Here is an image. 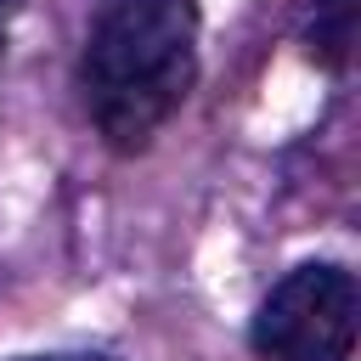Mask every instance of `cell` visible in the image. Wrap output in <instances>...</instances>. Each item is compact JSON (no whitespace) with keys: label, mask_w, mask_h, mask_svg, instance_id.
Wrapping results in <instances>:
<instances>
[{"label":"cell","mask_w":361,"mask_h":361,"mask_svg":"<svg viewBox=\"0 0 361 361\" xmlns=\"http://www.w3.org/2000/svg\"><path fill=\"white\" fill-rule=\"evenodd\" d=\"M0 51H6V0H0Z\"/></svg>","instance_id":"5"},{"label":"cell","mask_w":361,"mask_h":361,"mask_svg":"<svg viewBox=\"0 0 361 361\" xmlns=\"http://www.w3.org/2000/svg\"><path fill=\"white\" fill-rule=\"evenodd\" d=\"M197 79V0H96L79 45V102L113 152H141Z\"/></svg>","instance_id":"1"},{"label":"cell","mask_w":361,"mask_h":361,"mask_svg":"<svg viewBox=\"0 0 361 361\" xmlns=\"http://www.w3.org/2000/svg\"><path fill=\"white\" fill-rule=\"evenodd\" d=\"M355 316H361L355 276L333 259H305L259 299L254 355L259 361H350Z\"/></svg>","instance_id":"2"},{"label":"cell","mask_w":361,"mask_h":361,"mask_svg":"<svg viewBox=\"0 0 361 361\" xmlns=\"http://www.w3.org/2000/svg\"><path fill=\"white\" fill-rule=\"evenodd\" d=\"M17 361H107V355H85V350H56V355H17Z\"/></svg>","instance_id":"4"},{"label":"cell","mask_w":361,"mask_h":361,"mask_svg":"<svg viewBox=\"0 0 361 361\" xmlns=\"http://www.w3.org/2000/svg\"><path fill=\"white\" fill-rule=\"evenodd\" d=\"M305 51L327 68H344L350 62V45H355V0H305Z\"/></svg>","instance_id":"3"}]
</instances>
